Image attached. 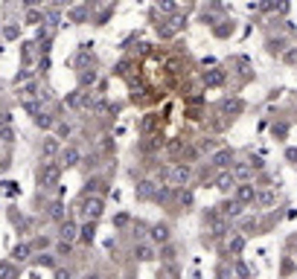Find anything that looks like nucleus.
Masks as SVG:
<instances>
[{"label":"nucleus","instance_id":"f257e3e1","mask_svg":"<svg viewBox=\"0 0 297 279\" xmlns=\"http://www.w3.org/2000/svg\"><path fill=\"white\" fill-rule=\"evenodd\" d=\"M58 178H61V163H44V166L38 169V183H41L44 189L55 186Z\"/></svg>","mask_w":297,"mask_h":279},{"label":"nucleus","instance_id":"f03ea898","mask_svg":"<svg viewBox=\"0 0 297 279\" xmlns=\"http://www.w3.org/2000/svg\"><path fill=\"white\" fill-rule=\"evenodd\" d=\"M82 213H85L87 221H99L102 213H105V201H102L99 195H87V198L82 201Z\"/></svg>","mask_w":297,"mask_h":279},{"label":"nucleus","instance_id":"7ed1b4c3","mask_svg":"<svg viewBox=\"0 0 297 279\" xmlns=\"http://www.w3.org/2000/svg\"><path fill=\"white\" fill-rule=\"evenodd\" d=\"M67 108H73V111H90V108H93L90 93H85L82 87H79V90H73V93L67 96Z\"/></svg>","mask_w":297,"mask_h":279},{"label":"nucleus","instance_id":"20e7f679","mask_svg":"<svg viewBox=\"0 0 297 279\" xmlns=\"http://www.w3.org/2000/svg\"><path fill=\"white\" fill-rule=\"evenodd\" d=\"M190 175H192V169L187 163H175L172 172H169V181H172V186H187L190 183Z\"/></svg>","mask_w":297,"mask_h":279},{"label":"nucleus","instance_id":"39448f33","mask_svg":"<svg viewBox=\"0 0 297 279\" xmlns=\"http://www.w3.org/2000/svg\"><path fill=\"white\" fill-rule=\"evenodd\" d=\"M79 230H82V227H79L76 221L64 218V221L58 224V239H61V242H76V239H79Z\"/></svg>","mask_w":297,"mask_h":279},{"label":"nucleus","instance_id":"423d86ee","mask_svg":"<svg viewBox=\"0 0 297 279\" xmlns=\"http://www.w3.org/2000/svg\"><path fill=\"white\" fill-rule=\"evenodd\" d=\"M236 201H242V204H254V201H257V186L248 183V181L239 183V186H236Z\"/></svg>","mask_w":297,"mask_h":279},{"label":"nucleus","instance_id":"0eeeda50","mask_svg":"<svg viewBox=\"0 0 297 279\" xmlns=\"http://www.w3.org/2000/svg\"><path fill=\"white\" fill-rule=\"evenodd\" d=\"M79 160H82V154H79L76 146H67V148H61V154H58V163H61V166H79Z\"/></svg>","mask_w":297,"mask_h":279},{"label":"nucleus","instance_id":"6e6552de","mask_svg":"<svg viewBox=\"0 0 297 279\" xmlns=\"http://www.w3.org/2000/svg\"><path fill=\"white\" fill-rule=\"evenodd\" d=\"M210 163H213L216 169H227V166L233 163V151H230V148H219V151H213Z\"/></svg>","mask_w":297,"mask_h":279},{"label":"nucleus","instance_id":"1a4fd4ad","mask_svg":"<svg viewBox=\"0 0 297 279\" xmlns=\"http://www.w3.org/2000/svg\"><path fill=\"white\" fill-rule=\"evenodd\" d=\"M242 207H245V204L233 198V201H225V204L219 207V213H222V215H225V218L230 221V218H239V215H242Z\"/></svg>","mask_w":297,"mask_h":279},{"label":"nucleus","instance_id":"9d476101","mask_svg":"<svg viewBox=\"0 0 297 279\" xmlns=\"http://www.w3.org/2000/svg\"><path fill=\"white\" fill-rule=\"evenodd\" d=\"M225 79H227V73H225L222 67L204 73V84H207V87H219V84H225Z\"/></svg>","mask_w":297,"mask_h":279},{"label":"nucleus","instance_id":"9b49d317","mask_svg":"<svg viewBox=\"0 0 297 279\" xmlns=\"http://www.w3.org/2000/svg\"><path fill=\"white\" fill-rule=\"evenodd\" d=\"M149 233H152V242H155V245H166V242H169V236H172L169 224H155Z\"/></svg>","mask_w":297,"mask_h":279},{"label":"nucleus","instance_id":"f8f14e48","mask_svg":"<svg viewBox=\"0 0 297 279\" xmlns=\"http://www.w3.org/2000/svg\"><path fill=\"white\" fill-rule=\"evenodd\" d=\"M236 186V178H233V172H222L219 178H216V189L219 192H230Z\"/></svg>","mask_w":297,"mask_h":279},{"label":"nucleus","instance_id":"ddd939ff","mask_svg":"<svg viewBox=\"0 0 297 279\" xmlns=\"http://www.w3.org/2000/svg\"><path fill=\"white\" fill-rule=\"evenodd\" d=\"M184 26H187V15H172V17H169V26L160 29V35H172V32H178V29H184Z\"/></svg>","mask_w":297,"mask_h":279},{"label":"nucleus","instance_id":"4468645a","mask_svg":"<svg viewBox=\"0 0 297 279\" xmlns=\"http://www.w3.org/2000/svg\"><path fill=\"white\" fill-rule=\"evenodd\" d=\"M155 192H157V186H155L152 181H140V183H137V198H140V201L155 198Z\"/></svg>","mask_w":297,"mask_h":279},{"label":"nucleus","instance_id":"2eb2a0df","mask_svg":"<svg viewBox=\"0 0 297 279\" xmlns=\"http://www.w3.org/2000/svg\"><path fill=\"white\" fill-rule=\"evenodd\" d=\"M134 256H137L140 262H152V259H155V247H152V245H134Z\"/></svg>","mask_w":297,"mask_h":279},{"label":"nucleus","instance_id":"dca6fc26","mask_svg":"<svg viewBox=\"0 0 297 279\" xmlns=\"http://www.w3.org/2000/svg\"><path fill=\"white\" fill-rule=\"evenodd\" d=\"M47 213H50V218H55V221H64V218H67V210H64L61 201H52V204L47 207Z\"/></svg>","mask_w":297,"mask_h":279},{"label":"nucleus","instance_id":"f3484780","mask_svg":"<svg viewBox=\"0 0 297 279\" xmlns=\"http://www.w3.org/2000/svg\"><path fill=\"white\" fill-rule=\"evenodd\" d=\"M251 172H254L251 163H236V166H233V178H236V181H248Z\"/></svg>","mask_w":297,"mask_h":279},{"label":"nucleus","instance_id":"a211bd4d","mask_svg":"<svg viewBox=\"0 0 297 279\" xmlns=\"http://www.w3.org/2000/svg\"><path fill=\"white\" fill-rule=\"evenodd\" d=\"M245 250V236H233L230 242H227V253H233V256H239Z\"/></svg>","mask_w":297,"mask_h":279},{"label":"nucleus","instance_id":"6ab92c4d","mask_svg":"<svg viewBox=\"0 0 297 279\" xmlns=\"http://www.w3.org/2000/svg\"><path fill=\"white\" fill-rule=\"evenodd\" d=\"M93 82H96V70H90V67L79 70V84H82V87H87V84H93Z\"/></svg>","mask_w":297,"mask_h":279},{"label":"nucleus","instance_id":"aec40b11","mask_svg":"<svg viewBox=\"0 0 297 279\" xmlns=\"http://www.w3.org/2000/svg\"><path fill=\"white\" fill-rule=\"evenodd\" d=\"M93 233H96V221H87V224H85V227L79 230V239L90 245V242H93Z\"/></svg>","mask_w":297,"mask_h":279},{"label":"nucleus","instance_id":"412c9836","mask_svg":"<svg viewBox=\"0 0 297 279\" xmlns=\"http://www.w3.org/2000/svg\"><path fill=\"white\" fill-rule=\"evenodd\" d=\"M242 108H245V105H242L239 99H225V102H222V111H225V114H239Z\"/></svg>","mask_w":297,"mask_h":279},{"label":"nucleus","instance_id":"4be33fe9","mask_svg":"<svg viewBox=\"0 0 297 279\" xmlns=\"http://www.w3.org/2000/svg\"><path fill=\"white\" fill-rule=\"evenodd\" d=\"M0 279H17V268L12 262H0Z\"/></svg>","mask_w":297,"mask_h":279},{"label":"nucleus","instance_id":"5701e85b","mask_svg":"<svg viewBox=\"0 0 297 279\" xmlns=\"http://www.w3.org/2000/svg\"><path fill=\"white\" fill-rule=\"evenodd\" d=\"M35 125H38V128H44V131H47V128H52V125H55V119H52V116H50V114H44V111H41V114H38V116H35Z\"/></svg>","mask_w":297,"mask_h":279},{"label":"nucleus","instance_id":"b1692460","mask_svg":"<svg viewBox=\"0 0 297 279\" xmlns=\"http://www.w3.org/2000/svg\"><path fill=\"white\" fill-rule=\"evenodd\" d=\"M172 186H157V192H155V201H160V204H166V201H172Z\"/></svg>","mask_w":297,"mask_h":279},{"label":"nucleus","instance_id":"393cba45","mask_svg":"<svg viewBox=\"0 0 297 279\" xmlns=\"http://www.w3.org/2000/svg\"><path fill=\"white\" fill-rule=\"evenodd\" d=\"M277 201V195L271 192V189H265V192H257V204H262V207H271Z\"/></svg>","mask_w":297,"mask_h":279},{"label":"nucleus","instance_id":"a878e982","mask_svg":"<svg viewBox=\"0 0 297 279\" xmlns=\"http://www.w3.org/2000/svg\"><path fill=\"white\" fill-rule=\"evenodd\" d=\"M12 259H15V262H26V259H29V245H17V247L12 250Z\"/></svg>","mask_w":297,"mask_h":279},{"label":"nucleus","instance_id":"bb28decb","mask_svg":"<svg viewBox=\"0 0 297 279\" xmlns=\"http://www.w3.org/2000/svg\"><path fill=\"white\" fill-rule=\"evenodd\" d=\"M44 17H47L50 29H55V26H58V17H61V15H58V9H47V12H44Z\"/></svg>","mask_w":297,"mask_h":279},{"label":"nucleus","instance_id":"cd10ccee","mask_svg":"<svg viewBox=\"0 0 297 279\" xmlns=\"http://www.w3.org/2000/svg\"><path fill=\"white\" fill-rule=\"evenodd\" d=\"M216 146H219V143H216L213 137H204V140L198 143V148H201V151H216Z\"/></svg>","mask_w":297,"mask_h":279},{"label":"nucleus","instance_id":"c85d7f7f","mask_svg":"<svg viewBox=\"0 0 297 279\" xmlns=\"http://www.w3.org/2000/svg\"><path fill=\"white\" fill-rule=\"evenodd\" d=\"M12 140H15V131H12L9 125H3V128H0V143H12Z\"/></svg>","mask_w":297,"mask_h":279},{"label":"nucleus","instance_id":"c756f323","mask_svg":"<svg viewBox=\"0 0 297 279\" xmlns=\"http://www.w3.org/2000/svg\"><path fill=\"white\" fill-rule=\"evenodd\" d=\"M55 151H58V143H55V140H47V143H44V154L50 157V154H55Z\"/></svg>","mask_w":297,"mask_h":279},{"label":"nucleus","instance_id":"7c9ffc66","mask_svg":"<svg viewBox=\"0 0 297 279\" xmlns=\"http://www.w3.org/2000/svg\"><path fill=\"white\" fill-rule=\"evenodd\" d=\"M178 201L190 207V204H192V192H190V189H181V192H178Z\"/></svg>","mask_w":297,"mask_h":279},{"label":"nucleus","instance_id":"2f4dec72","mask_svg":"<svg viewBox=\"0 0 297 279\" xmlns=\"http://www.w3.org/2000/svg\"><path fill=\"white\" fill-rule=\"evenodd\" d=\"M55 256H70V242H58V247H55Z\"/></svg>","mask_w":297,"mask_h":279},{"label":"nucleus","instance_id":"473e14b6","mask_svg":"<svg viewBox=\"0 0 297 279\" xmlns=\"http://www.w3.org/2000/svg\"><path fill=\"white\" fill-rule=\"evenodd\" d=\"M38 265L41 268H55V256H38Z\"/></svg>","mask_w":297,"mask_h":279},{"label":"nucleus","instance_id":"72a5a7b5","mask_svg":"<svg viewBox=\"0 0 297 279\" xmlns=\"http://www.w3.org/2000/svg\"><path fill=\"white\" fill-rule=\"evenodd\" d=\"M157 6H160L166 15H172V12H175V3H172V0H157Z\"/></svg>","mask_w":297,"mask_h":279},{"label":"nucleus","instance_id":"f704fd0d","mask_svg":"<svg viewBox=\"0 0 297 279\" xmlns=\"http://www.w3.org/2000/svg\"><path fill=\"white\" fill-rule=\"evenodd\" d=\"M3 189H6V195H17V183H15V181H6Z\"/></svg>","mask_w":297,"mask_h":279},{"label":"nucleus","instance_id":"c9c22d12","mask_svg":"<svg viewBox=\"0 0 297 279\" xmlns=\"http://www.w3.org/2000/svg\"><path fill=\"white\" fill-rule=\"evenodd\" d=\"M236 274H239L242 279H251V271H248V268H245L242 262H236Z\"/></svg>","mask_w":297,"mask_h":279},{"label":"nucleus","instance_id":"e433bc0d","mask_svg":"<svg viewBox=\"0 0 297 279\" xmlns=\"http://www.w3.org/2000/svg\"><path fill=\"white\" fill-rule=\"evenodd\" d=\"M3 38H9V41L17 38V26H6V29H3Z\"/></svg>","mask_w":297,"mask_h":279},{"label":"nucleus","instance_id":"4c0bfd02","mask_svg":"<svg viewBox=\"0 0 297 279\" xmlns=\"http://www.w3.org/2000/svg\"><path fill=\"white\" fill-rule=\"evenodd\" d=\"M23 55H26V61L35 58V44H23Z\"/></svg>","mask_w":297,"mask_h":279},{"label":"nucleus","instance_id":"58836bf2","mask_svg":"<svg viewBox=\"0 0 297 279\" xmlns=\"http://www.w3.org/2000/svg\"><path fill=\"white\" fill-rule=\"evenodd\" d=\"M55 131H58V137H70V131H73V128H70V125H64V122H61V125H58V128H55Z\"/></svg>","mask_w":297,"mask_h":279},{"label":"nucleus","instance_id":"ea45409f","mask_svg":"<svg viewBox=\"0 0 297 279\" xmlns=\"http://www.w3.org/2000/svg\"><path fill=\"white\" fill-rule=\"evenodd\" d=\"M3 125H12V114H6V111L0 114V128H3Z\"/></svg>","mask_w":297,"mask_h":279},{"label":"nucleus","instance_id":"a19ab883","mask_svg":"<svg viewBox=\"0 0 297 279\" xmlns=\"http://www.w3.org/2000/svg\"><path fill=\"white\" fill-rule=\"evenodd\" d=\"M26 20H29V23H38V20H41V15H38V12H32V9H29V15H26Z\"/></svg>","mask_w":297,"mask_h":279},{"label":"nucleus","instance_id":"79ce46f5","mask_svg":"<svg viewBox=\"0 0 297 279\" xmlns=\"http://www.w3.org/2000/svg\"><path fill=\"white\" fill-rule=\"evenodd\" d=\"M286 61H289V64H295V61H297V49H289V52H286Z\"/></svg>","mask_w":297,"mask_h":279},{"label":"nucleus","instance_id":"37998d69","mask_svg":"<svg viewBox=\"0 0 297 279\" xmlns=\"http://www.w3.org/2000/svg\"><path fill=\"white\" fill-rule=\"evenodd\" d=\"M55 279H70V274L64 268H55Z\"/></svg>","mask_w":297,"mask_h":279},{"label":"nucleus","instance_id":"c03bdc74","mask_svg":"<svg viewBox=\"0 0 297 279\" xmlns=\"http://www.w3.org/2000/svg\"><path fill=\"white\" fill-rule=\"evenodd\" d=\"M268 47H271V52H280V49H283V41H271Z\"/></svg>","mask_w":297,"mask_h":279},{"label":"nucleus","instance_id":"a18cd8bd","mask_svg":"<svg viewBox=\"0 0 297 279\" xmlns=\"http://www.w3.org/2000/svg\"><path fill=\"white\" fill-rule=\"evenodd\" d=\"M163 259H166V262H172V259H175V250H172V247H166V250H163Z\"/></svg>","mask_w":297,"mask_h":279},{"label":"nucleus","instance_id":"49530a36","mask_svg":"<svg viewBox=\"0 0 297 279\" xmlns=\"http://www.w3.org/2000/svg\"><path fill=\"white\" fill-rule=\"evenodd\" d=\"M286 157H289V160L295 163V160H297V148H289V151H286Z\"/></svg>","mask_w":297,"mask_h":279},{"label":"nucleus","instance_id":"de8ad7c7","mask_svg":"<svg viewBox=\"0 0 297 279\" xmlns=\"http://www.w3.org/2000/svg\"><path fill=\"white\" fill-rule=\"evenodd\" d=\"M38 3H41V0H23V6H26V9H35Z\"/></svg>","mask_w":297,"mask_h":279},{"label":"nucleus","instance_id":"09e8293b","mask_svg":"<svg viewBox=\"0 0 297 279\" xmlns=\"http://www.w3.org/2000/svg\"><path fill=\"white\" fill-rule=\"evenodd\" d=\"M85 279H102V277H96V274H90V277H85Z\"/></svg>","mask_w":297,"mask_h":279},{"label":"nucleus","instance_id":"8fccbe9b","mask_svg":"<svg viewBox=\"0 0 297 279\" xmlns=\"http://www.w3.org/2000/svg\"><path fill=\"white\" fill-rule=\"evenodd\" d=\"M239 279H242V277H239Z\"/></svg>","mask_w":297,"mask_h":279}]
</instances>
